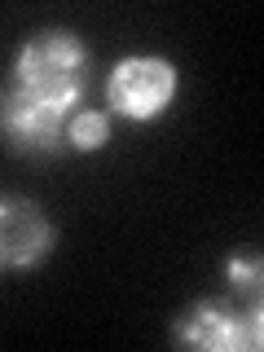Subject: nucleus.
<instances>
[{
	"mask_svg": "<svg viewBox=\"0 0 264 352\" xmlns=\"http://www.w3.org/2000/svg\"><path fill=\"white\" fill-rule=\"evenodd\" d=\"M9 93H18L22 102H31L44 115L71 124L75 110L84 102V88H88V53L84 44L66 31H40L22 44L14 75H9Z\"/></svg>",
	"mask_w": 264,
	"mask_h": 352,
	"instance_id": "obj_1",
	"label": "nucleus"
},
{
	"mask_svg": "<svg viewBox=\"0 0 264 352\" xmlns=\"http://www.w3.org/2000/svg\"><path fill=\"white\" fill-rule=\"evenodd\" d=\"M260 295H216L198 300L181 313L176 322V344L190 348H212V352H256L260 348Z\"/></svg>",
	"mask_w": 264,
	"mask_h": 352,
	"instance_id": "obj_2",
	"label": "nucleus"
},
{
	"mask_svg": "<svg viewBox=\"0 0 264 352\" xmlns=\"http://www.w3.org/2000/svg\"><path fill=\"white\" fill-rule=\"evenodd\" d=\"M176 97V71L163 58H124L110 71L106 102L124 119H159Z\"/></svg>",
	"mask_w": 264,
	"mask_h": 352,
	"instance_id": "obj_3",
	"label": "nucleus"
},
{
	"mask_svg": "<svg viewBox=\"0 0 264 352\" xmlns=\"http://www.w3.org/2000/svg\"><path fill=\"white\" fill-rule=\"evenodd\" d=\"M53 225L27 198H0V264L5 269H27L49 256Z\"/></svg>",
	"mask_w": 264,
	"mask_h": 352,
	"instance_id": "obj_4",
	"label": "nucleus"
},
{
	"mask_svg": "<svg viewBox=\"0 0 264 352\" xmlns=\"http://www.w3.org/2000/svg\"><path fill=\"white\" fill-rule=\"evenodd\" d=\"M110 141V119L102 115V110H75L71 124H66V146L75 150H102Z\"/></svg>",
	"mask_w": 264,
	"mask_h": 352,
	"instance_id": "obj_5",
	"label": "nucleus"
},
{
	"mask_svg": "<svg viewBox=\"0 0 264 352\" xmlns=\"http://www.w3.org/2000/svg\"><path fill=\"white\" fill-rule=\"evenodd\" d=\"M229 282H234V291L242 295H260V256H234L229 260Z\"/></svg>",
	"mask_w": 264,
	"mask_h": 352,
	"instance_id": "obj_6",
	"label": "nucleus"
}]
</instances>
